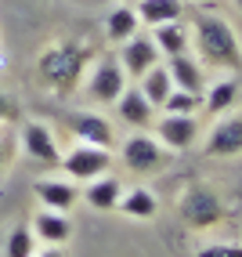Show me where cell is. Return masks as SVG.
I'll list each match as a JSON object with an SVG mask.
<instances>
[{"label":"cell","instance_id":"cell-6","mask_svg":"<svg viewBox=\"0 0 242 257\" xmlns=\"http://www.w3.org/2000/svg\"><path fill=\"white\" fill-rule=\"evenodd\" d=\"M58 167H62L73 181H94V178H101V174H109V167H112V152H109V149H101V145L76 142V145L62 156Z\"/></svg>","mask_w":242,"mask_h":257},{"label":"cell","instance_id":"cell-16","mask_svg":"<svg viewBox=\"0 0 242 257\" xmlns=\"http://www.w3.org/2000/svg\"><path fill=\"white\" fill-rule=\"evenodd\" d=\"M33 192H37V199L44 203L47 210H58V214H69L73 210V203H76V181H55V178H47V181H37L33 185Z\"/></svg>","mask_w":242,"mask_h":257},{"label":"cell","instance_id":"cell-21","mask_svg":"<svg viewBox=\"0 0 242 257\" xmlns=\"http://www.w3.org/2000/svg\"><path fill=\"white\" fill-rule=\"evenodd\" d=\"M137 87H141V94L152 101L155 109H163V101L170 98V91H174V80H170V69L159 62V65H152V69L137 80Z\"/></svg>","mask_w":242,"mask_h":257},{"label":"cell","instance_id":"cell-18","mask_svg":"<svg viewBox=\"0 0 242 257\" xmlns=\"http://www.w3.org/2000/svg\"><path fill=\"white\" fill-rule=\"evenodd\" d=\"M152 40L155 47H159V55L170 58V55H184L188 47H192V33H188V26L177 19V22H163L152 29Z\"/></svg>","mask_w":242,"mask_h":257},{"label":"cell","instance_id":"cell-22","mask_svg":"<svg viewBox=\"0 0 242 257\" xmlns=\"http://www.w3.org/2000/svg\"><path fill=\"white\" fill-rule=\"evenodd\" d=\"M119 210L127 217H137V221H148L159 214V199H155L152 188H130V192L119 196Z\"/></svg>","mask_w":242,"mask_h":257},{"label":"cell","instance_id":"cell-20","mask_svg":"<svg viewBox=\"0 0 242 257\" xmlns=\"http://www.w3.org/2000/svg\"><path fill=\"white\" fill-rule=\"evenodd\" d=\"M119 196H123V185L109 174L87 181V192H83L87 207H94V210H119Z\"/></svg>","mask_w":242,"mask_h":257},{"label":"cell","instance_id":"cell-4","mask_svg":"<svg viewBox=\"0 0 242 257\" xmlns=\"http://www.w3.org/2000/svg\"><path fill=\"white\" fill-rule=\"evenodd\" d=\"M177 214L188 228H195V232H206V228H213L224 221V203L220 196L213 192L210 185H188L184 192L177 196Z\"/></svg>","mask_w":242,"mask_h":257},{"label":"cell","instance_id":"cell-12","mask_svg":"<svg viewBox=\"0 0 242 257\" xmlns=\"http://www.w3.org/2000/svg\"><path fill=\"white\" fill-rule=\"evenodd\" d=\"M155 112H159V109L141 94V87H130V83H127V91L116 98V116L123 119L127 127H137V131L152 127L155 123Z\"/></svg>","mask_w":242,"mask_h":257},{"label":"cell","instance_id":"cell-28","mask_svg":"<svg viewBox=\"0 0 242 257\" xmlns=\"http://www.w3.org/2000/svg\"><path fill=\"white\" fill-rule=\"evenodd\" d=\"M33 257H62V250L58 246H44V250H37Z\"/></svg>","mask_w":242,"mask_h":257},{"label":"cell","instance_id":"cell-10","mask_svg":"<svg viewBox=\"0 0 242 257\" xmlns=\"http://www.w3.org/2000/svg\"><path fill=\"white\" fill-rule=\"evenodd\" d=\"M155 138H159L170 152L192 149L199 138V119L195 116H181V112H163L155 119Z\"/></svg>","mask_w":242,"mask_h":257},{"label":"cell","instance_id":"cell-30","mask_svg":"<svg viewBox=\"0 0 242 257\" xmlns=\"http://www.w3.org/2000/svg\"><path fill=\"white\" fill-rule=\"evenodd\" d=\"M202 4H206V0H202Z\"/></svg>","mask_w":242,"mask_h":257},{"label":"cell","instance_id":"cell-17","mask_svg":"<svg viewBox=\"0 0 242 257\" xmlns=\"http://www.w3.org/2000/svg\"><path fill=\"white\" fill-rule=\"evenodd\" d=\"M134 11H137V19H141V26L155 29V26H163V22L184 19V0H137Z\"/></svg>","mask_w":242,"mask_h":257},{"label":"cell","instance_id":"cell-19","mask_svg":"<svg viewBox=\"0 0 242 257\" xmlns=\"http://www.w3.org/2000/svg\"><path fill=\"white\" fill-rule=\"evenodd\" d=\"M134 33H141V19H137V11L130 4H116L105 15V37L112 44H123V40L134 37Z\"/></svg>","mask_w":242,"mask_h":257},{"label":"cell","instance_id":"cell-14","mask_svg":"<svg viewBox=\"0 0 242 257\" xmlns=\"http://www.w3.org/2000/svg\"><path fill=\"white\" fill-rule=\"evenodd\" d=\"M235 101H238V80L231 73L217 76L213 83H206V91H202V112L206 116H224V112H231Z\"/></svg>","mask_w":242,"mask_h":257},{"label":"cell","instance_id":"cell-3","mask_svg":"<svg viewBox=\"0 0 242 257\" xmlns=\"http://www.w3.org/2000/svg\"><path fill=\"white\" fill-rule=\"evenodd\" d=\"M127 73L123 65H119V58H109L101 55L91 62V73L87 80H83V94H87V101L94 109H105V105H116V98L127 91Z\"/></svg>","mask_w":242,"mask_h":257},{"label":"cell","instance_id":"cell-25","mask_svg":"<svg viewBox=\"0 0 242 257\" xmlns=\"http://www.w3.org/2000/svg\"><path fill=\"white\" fill-rule=\"evenodd\" d=\"M195 257H242V243H210L195 250Z\"/></svg>","mask_w":242,"mask_h":257},{"label":"cell","instance_id":"cell-13","mask_svg":"<svg viewBox=\"0 0 242 257\" xmlns=\"http://www.w3.org/2000/svg\"><path fill=\"white\" fill-rule=\"evenodd\" d=\"M163 65L170 69V80H174L177 91H195V94H202L206 83H210V80H206L202 62H199L195 55H188V51H184V55H170Z\"/></svg>","mask_w":242,"mask_h":257},{"label":"cell","instance_id":"cell-15","mask_svg":"<svg viewBox=\"0 0 242 257\" xmlns=\"http://www.w3.org/2000/svg\"><path fill=\"white\" fill-rule=\"evenodd\" d=\"M29 228L37 232V239L44 246H62V243L73 239V221H69L65 214H58V210H40L37 217H33Z\"/></svg>","mask_w":242,"mask_h":257},{"label":"cell","instance_id":"cell-26","mask_svg":"<svg viewBox=\"0 0 242 257\" xmlns=\"http://www.w3.org/2000/svg\"><path fill=\"white\" fill-rule=\"evenodd\" d=\"M11 119H19V101L0 91V123H11Z\"/></svg>","mask_w":242,"mask_h":257},{"label":"cell","instance_id":"cell-29","mask_svg":"<svg viewBox=\"0 0 242 257\" xmlns=\"http://www.w3.org/2000/svg\"><path fill=\"white\" fill-rule=\"evenodd\" d=\"M235 8H238V15H242V0H235Z\"/></svg>","mask_w":242,"mask_h":257},{"label":"cell","instance_id":"cell-5","mask_svg":"<svg viewBox=\"0 0 242 257\" xmlns=\"http://www.w3.org/2000/svg\"><path fill=\"white\" fill-rule=\"evenodd\" d=\"M119 156H123V167L130 170V174H155V170L166 167L170 149L159 138L137 131V134H130V138L123 142V152H119Z\"/></svg>","mask_w":242,"mask_h":257},{"label":"cell","instance_id":"cell-1","mask_svg":"<svg viewBox=\"0 0 242 257\" xmlns=\"http://www.w3.org/2000/svg\"><path fill=\"white\" fill-rule=\"evenodd\" d=\"M192 47H195V58L202 65H210L217 73H242V40L228 19H220L213 11H199L192 19Z\"/></svg>","mask_w":242,"mask_h":257},{"label":"cell","instance_id":"cell-7","mask_svg":"<svg viewBox=\"0 0 242 257\" xmlns=\"http://www.w3.org/2000/svg\"><path fill=\"white\" fill-rule=\"evenodd\" d=\"M202 152L206 156H217V160L242 156V112L217 116V123L206 131V138H202Z\"/></svg>","mask_w":242,"mask_h":257},{"label":"cell","instance_id":"cell-2","mask_svg":"<svg viewBox=\"0 0 242 257\" xmlns=\"http://www.w3.org/2000/svg\"><path fill=\"white\" fill-rule=\"evenodd\" d=\"M91 62H94V47L87 40H55L37 55V80L55 94H69L83 80Z\"/></svg>","mask_w":242,"mask_h":257},{"label":"cell","instance_id":"cell-24","mask_svg":"<svg viewBox=\"0 0 242 257\" xmlns=\"http://www.w3.org/2000/svg\"><path fill=\"white\" fill-rule=\"evenodd\" d=\"M163 112H181V116H195V112H202V94H195V91H170V98L163 101Z\"/></svg>","mask_w":242,"mask_h":257},{"label":"cell","instance_id":"cell-9","mask_svg":"<svg viewBox=\"0 0 242 257\" xmlns=\"http://www.w3.org/2000/svg\"><path fill=\"white\" fill-rule=\"evenodd\" d=\"M69 131L76 134V142H87V145H101V149L116 145L112 119H105L98 109H76L73 116H69Z\"/></svg>","mask_w":242,"mask_h":257},{"label":"cell","instance_id":"cell-8","mask_svg":"<svg viewBox=\"0 0 242 257\" xmlns=\"http://www.w3.org/2000/svg\"><path fill=\"white\" fill-rule=\"evenodd\" d=\"M119 65H123V73H127V80H141L152 65H159V47H155V40H152V33H134L130 40H123L119 44Z\"/></svg>","mask_w":242,"mask_h":257},{"label":"cell","instance_id":"cell-27","mask_svg":"<svg viewBox=\"0 0 242 257\" xmlns=\"http://www.w3.org/2000/svg\"><path fill=\"white\" fill-rule=\"evenodd\" d=\"M11 156H15L11 142H8V138H0V178H4V170H8V163H11Z\"/></svg>","mask_w":242,"mask_h":257},{"label":"cell","instance_id":"cell-23","mask_svg":"<svg viewBox=\"0 0 242 257\" xmlns=\"http://www.w3.org/2000/svg\"><path fill=\"white\" fill-rule=\"evenodd\" d=\"M37 232H33L29 225H19V228H11L8 235V246H4V257H33L37 253Z\"/></svg>","mask_w":242,"mask_h":257},{"label":"cell","instance_id":"cell-11","mask_svg":"<svg viewBox=\"0 0 242 257\" xmlns=\"http://www.w3.org/2000/svg\"><path fill=\"white\" fill-rule=\"evenodd\" d=\"M22 149L29 160H37L44 167H58L62 163V152H58V142L51 134L47 123H26L22 127Z\"/></svg>","mask_w":242,"mask_h":257}]
</instances>
